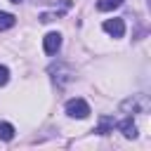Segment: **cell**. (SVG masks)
<instances>
[{
    "instance_id": "6da1fadb",
    "label": "cell",
    "mask_w": 151,
    "mask_h": 151,
    "mask_svg": "<svg viewBox=\"0 0 151 151\" xmlns=\"http://www.w3.org/2000/svg\"><path fill=\"white\" fill-rule=\"evenodd\" d=\"M66 113L71 116V118H87L90 116V106H87V101L85 99H80V97H76V99H68L66 101Z\"/></svg>"
},
{
    "instance_id": "7a4b0ae2",
    "label": "cell",
    "mask_w": 151,
    "mask_h": 151,
    "mask_svg": "<svg viewBox=\"0 0 151 151\" xmlns=\"http://www.w3.org/2000/svg\"><path fill=\"white\" fill-rule=\"evenodd\" d=\"M104 31H106L109 35H113V38H123V33H125V21H123V19H106V21H104Z\"/></svg>"
},
{
    "instance_id": "3957f363",
    "label": "cell",
    "mask_w": 151,
    "mask_h": 151,
    "mask_svg": "<svg viewBox=\"0 0 151 151\" xmlns=\"http://www.w3.org/2000/svg\"><path fill=\"white\" fill-rule=\"evenodd\" d=\"M42 47H45V52L47 54H57L59 52V47H61V35L59 33H47L45 35V40H42Z\"/></svg>"
},
{
    "instance_id": "277c9868",
    "label": "cell",
    "mask_w": 151,
    "mask_h": 151,
    "mask_svg": "<svg viewBox=\"0 0 151 151\" xmlns=\"http://www.w3.org/2000/svg\"><path fill=\"white\" fill-rule=\"evenodd\" d=\"M118 127H120V132H123L127 139H134V137H137V125H134L132 118H125L123 123H118Z\"/></svg>"
},
{
    "instance_id": "5b68a950",
    "label": "cell",
    "mask_w": 151,
    "mask_h": 151,
    "mask_svg": "<svg viewBox=\"0 0 151 151\" xmlns=\"http://www.w3.org/2000/svg\"><path fill=\"white\" fill-rule=\"evenodd\" d=\"M113 127H116V120H113L111 116H101V120H99V125H97L94 132H99V134H109Z\"/></svg>"
},
{
    "instance_id": "8992f818",
    "label": "cell",
    "mask_w": 151,
    "mask_h": 151,
    "mask_svg": "<svg viewBox=\"0 0 151 151\" xmlns=\"http://www.w3.org/2000/svg\"><path fill=\"white\" fill-rule=\"evenodd\" d=\"M17 24V17L9 14V12H0V31H7Z\"/></svg>"
},
{
    "instance_id": "52a82bcc",
    "label": "cell",
    "mask_w": 151,
    "mask_h": 151,
    "mask_svg": "<svg viewBox=\"0 0 151 151\" xmlns=\"http://www.w3.org/2000/svg\"><path fill=\"white\" fill-rule=\"evenodd\" d=\"M0 139H2V142L14 139V125H9V123H0Z\"/></svg>"
},
{
    "instance_id": "ba28073f",
    "label": "cell",
    "mask_w": 151,
    "mask_h": 151,
    "mask_svg": "<svg viewBox=\"0 0 151 151\" xmlns=\"http://www.w3.org/2000/svg\"><path fill=\"white\" fill-rule=\"evenodd\" d=\"M120 5H123V0H99V2H97V9H101V12H111V9L120 7Z\"/></svg>"
},
{
    "instance_id": "9c48e42d",
    "label": "cell",
    "mask_w": 151,
    "mask_h": 151,
    "mask_svg": "<svg viewBox=\"0 0 151 151\" xmlns=\"http://www.w3.org/2000/svg\"><path fill=\"white\" fill-rule=\"evenodd\" d=\"M7 80H9V71H7V66H2V64H0V87H2V85H7Z\"/></svg>"
},
{
    "instance_id": "30bf717a",
    "label": "cell",
    "mask_w": 151,
    "mask_h": 151,
    "mask_svg": "<svg viewBox=\"0 0 151 151\" xmlns=\"http://www.w3.org/2000/svg\"><path fill=\"white\" fill-rule=\"evenodd\" d=\"M12 2H17V5H19V2H21V0H12Z\"/></svg>"
}]
</instances>
